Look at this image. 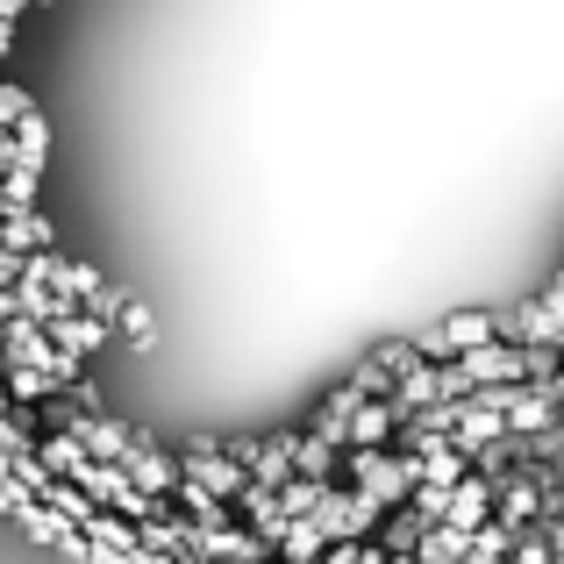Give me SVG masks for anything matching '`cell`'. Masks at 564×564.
I'll list each match as a JSON object with an SVG mask.
<instances>
[{"label": "cell", "instance_id": "obj_1", "mask_svg": "<svg viewBox=\"0 0 564 564\" xmlns=\"http://www.w3.org/2000/svg\"><path fill=\"white\" fill-rule=\"evenodd\" d=\"M350 471V494H365L372 508H408V494L422 486L414 451H336Z\"/></svg>", "mask_w": 564, "mask_h": 564}, {"label": "cell", "instance_id": "obj_2", "mask_svg": "<svg viewBox=\"0 0 564 564\" xmlns=\"http://www.w3.org/2000/svg\"><path fill=\"white\" fill-rule=\"evenodd\" d=\"M479 344H500V329H494V315H486V307L443 315V322H429L422 336H408V350H414L422 365H457L465 350H479Z\"/></svg>", "mask_w": 564, "mask_h": 564}, {"label": "cell", "instance_id": "obj_3", "mask_svg": "<svg viewBox=\"0 0 564 564\" xmlns=\"http://www.w3.org/2000/svg\"><path fill=\"white\" fill-rule=\"evenodd\" d=\"M307 522H315L329 543H365V536L386 522V508H372V500L350 494V486H322L315 508H307Z\"/></svg>", "mask_w": 564, "mask_h": 564}, {"label": "cell", "instance_id": "obj_4", "mask_svg": "<svg viewBox=\"0 0 564 564\" xmlns=\"http://www.w3.org/2000/svg\"><path fill=\"white\" fill-rule=\"evenodd\" d=\"M180 479H186V486H200V494H215V500H229V508H236V494L250 486L243 471H236L229 457H221V443H215V436H193V443H186Z\"/></svg>", "mask_w": 564, "mask_h": 564}, {"label": "cell", "instance_id": "obj_5", "mask_svg": "<svg viewBox=\"0 0 564 564\" xmlns=\"http://www.w3.org/2000/svg\"><path fill=\"white\" fill-rule=\"evenodd\" d=\"M457 372H465V386L479 393V386H529V350L522 344H479L457 358Z\"/></svg>", "mask_w": 564, "mask_h": 564}, {"label": "cell", "instance_id": "obj_6", "mask_svg": "<svg viewBox=\"0 0 564 564\" xmlns=\"http://www.w3.org/2000/svg\"><path fill=\"white\" fill-rule=\"evenodd\" d=\"M57 293H65L79 315H94V322H108L115 307H122V293H115L108 279L94 272V264H79V258H65V279H57Z\"/></svg>", "mask_w": 564, "mask_h": 564}, {"label": "cell", "instance_id": "obj_7", "mask_svg": "<svg viewBox=\"0 0 564 564\" xmlns=\"http://www.w3.org/2000/svg\"><path fill=\"white\" fill-rule=\"evenodd\" d=\"M193 557L200 564H272V551L250 529H193Z\"/></svg>", "mask_w": 564, "mask_h": 564}, {"label": "cell", "instance_id": "obj_8", "mask_svg": "<svg viewBox=\"0 0 564 564\" xmlns=\"http://www.w3.org/2000/svg\"><path fill=\"white\" fill-rule=\"evenodd\" d=\"M486 522H494V486L465 471V479L443 494V529H465V536H479Z\"/></svg>", "mask_w": 564, "mask_h": 564}, {"label": "cell", "instance_id": "obj_9", "mask_svg": "<svg viewBox=\"0 0 564 564\" xmlns=\"http://www.w3.org/2000/svg\"><path fill=\"white\" fill-rule=\"evenodd\" d=\"M43 336H51V344L57 350H65V358H100V350H108L115 344V329H108V322H94V315H79V307H72V315H57L51 322V329H43Z\"/></svg>", "mask_w": 564, "mask_h": 564}, {"label": "cell", "instance_id": "obj_10", "mask_svg": "<svg viewBox=\"0 0 564 564\" xmlns=\"http://www.w3.org/2000/svg\"><path fill=\"white\" fill-rule=\"evenodd\" d=\"M408 365H422V358H414V350H408V344H379V350H372V358H365V365H358V372H350V386H358V393H365V400H379V393H393V379H400V372H408Z\"/></svg>", "mask_w": 564, "mask_h": 564}, {"label": "cell", "instance_id": "obj_11", "mask_svg": "<svg viewBox=\"0 0 564 564\" xmlns=\"http://www.w3.org/2000/svg\"><path fill=\"white\" fill-rule=\"evenodd\" d=\"M51 215L43 207H29V215H0V250L8 258H36V250H51Z\"/></svg>", "mask_w": 564, "mask_h": 564}, {"label": "cell", "instance_id": "obj_12", "mask_svg": "<svg viewBox=\"0 0 564 564\" xmlns=\"http://www.w3.org/2000/svg\"><path fill=\"white\" fill-rule=\"evenodd\" d=\"M393 429H400L393 408H386V400H365L344 429V451H393Z\"/></svg>", "mask_w": 564, "mask_h": 564}, {"label": "cell", "instance_id": "obj_13", "mask_svg": "<svg viewBox=\"0 0 564 564\" xmlns=\"http://www.w3.org/2000/svg\"><path fill=\"white\" fill-rule=\"evenodd\" d=\"M79 536H86V551H115V557H137L143 551V543H137V522H122V514H108V508L86 514Z\"/></svg>", "mask_w": 564, "mask_h": 564}, {"label": "cell", "instance_id": "obj_14", "mask_svg": "<svg viewBox=\"0 0 564 564\" xmlns=\"http://www.w3.org/2000/svg\"><path fill=\"white\" fill-rule=\"evenodd\" d=\"M365 408V393H358V386H336V393L329 400H322V408H315V429H307V436H322V443H329V451H344V429H350V414H358Z\"/></svg>", "mask_w": 564, "mask_h": 564}, {"label": "cell", "instance_id": "obj_15", "mask_svg": "<svg viewBox=\"0 0 564 564\" xmlns=\"http://www.w3.org/2000/svg\"><path fill=\"white\" fill-rule=\"evenodd\" d=\"M8 137H14V165H22V172H43V158H51V122H43V108H29Z\"/></svg>", "mask_w": 564, "mask_h": 564}, {"label": "cell", "instance_id": "obj_16", "mask_svg": "<svg viewBox=\"0 0 564 564\" xmlns=\"http://www.w3.org/2000/svg\"><path fill=\"white\" fill-rule=\"evenodd\" d=\"M465 557H471V536L465 529H443V522H429L422 543H414V564H465Z\"/></svg>", "mask_w": 564, "mask_h": 564}, {"label": "cell", "instance_id": "obj_17", "mask_svg": "<svg viewBox=\"0 0 564 564\" xmlns=\"http://www.w3.org/2000/svg\"><path fill=\"white\" fill-rule=\"evenodd\" d=\"M336 471V451L322 436H293V479H307V486H336L329 479Z\"/></svg>", "mask_w": 564, "mask_h": 564}, {"label": "cell", "instance_id": "obj_18", "mask_svg": "<svg viewBox=\"0 0 564 564\" xmlns=\"http://www.w3.org/2000/svg\"><path fill=\"white\" fill-rule=\"evenodd\" d=\"M322 551H329V536H322L307 514H293L286 522V536H279V564H315Z\"/></svg>", "mask_w": 564, "mask_h": 564}, {"label": "cell", "instance_id": "obj_19", "mask_svg": "<svg viewBox=\"0 0 564 564\" xmlns=\"http://www.w3.org/2000/svg\"><path fill=\"white\" fill-rule=\"evenodd\" d=\"M0 200H8V215H29V207H43V172H0Z\"/></svg>", "mask_w": 564, "mask_h": 564}, {"label": "cell", "instance_id": "obj_20", "mask_svg": "<svg viewBox=\"0 0 564 564\" xmlns=\"http://www.w3.org/2000/svg\"><path fill=\"white\" fill-rule=\"evenodd\" d=\"M422 514H414V508H400V514H386V543H379V551L386 557H414V543H422Z\"/></svg>", "mask_w": 564, "mask_h": 564}, {"label": "cell", "instance_id": "obj_21", "mask_svg": "<svg viewBox=\"0 0 564 564\" xmlns=\"http://www.w3.org/2000/svg\"><path fill=\"white\" fill-rule=\"evenodd\" d=\"M115 322H122V336H129L137 350H158V315H151L143 301H122V307H115Z\"/></svg>", "mask_w": 564, "mask_h": 564}, {"label": "cell", "instance_id": "obj_22", "mask_svg": "<svg viewBox=\"0 0 564 564\" xmlns=\"http://www.w3.org/2000/svg\"><path fill=\"white\" fill-rule=\"evenodd\" d=\"M0 457H8V465H22V457H36V436H29V429L14 422V414H0Z\"/></svg>", "mask_w": 564, "mask_h": 564}, {"label": "cell", "instance_id": "obj_23", "mask_svg": "<svg viewBox=\"0 0 564 564\" xmlns=\"http://www.w3.org/2000/svg\"><path fill=\"white\" fill-rule=\"evenodd\" d=\"M29 108H36V100H29L22 86H8V79H0V129H14V122H22Z\"/></svg>", "mask_w": 564, "mask_h": 564}, {"label": "cell", "instance_id": "obj_24", "mask_svg": "<svg viewBox=\"0 0 564 564\" xmlns=\"http://www.w3.org/2000/svg\"><path fill=\"white\" fill-rule=\"evenodd\" d=\"M315 494H322V486L293 479V486H279V508H286V514H307V508H315Z\"/></svg>", "mask_w": 564, "mask_h": 564}, {"label": "cell", "instance_id": "obj_25", "mask_svg": "<svg viewBox=\"0 0 564 564\" xmlns=\"http://www.w3.org/2000/svg\"><path fill=\"white\" fill-rule=\"evenodd\" d=\"M508 564H551V551H543L536 536H522V543H514V551H508Z\"/></svg>", "mask_w": 564, "mask_h": 564}, {"label": "cell", "instance_id": "obj_26", "mask_svg": "<svg viewBox=\"0 0 564 564\" xmlns=\"http://www.w3.org/2000/svg\"><path fill=\"white\" fill-rule=\"evenodd\" d=\"M22 508H29V494L14 479H0V514H22Z\"/></svg>", "mask_w": 564, "mask_h": 564}, {"label": "cell", "instance_id": "obj_27", "mask_svg": "<svg viewBox=\"0 0 564 564\" xmlns=\"http://www.w3.org/2000/svg\"><path fill=\"white\" fill-rule=\"evenodd\" d=\"M86 564H137V557H115V551H94Z\"/></svg>", "mask_w": 564, "mask_h": 564}, {"label": "cell", "instance_id": "obj_28", "mask_svg": "<svg viewBox=\"0 0 564 564\" xmlns=\"http://www.w3.org/2000/svg\"><path fill=\"white\" fill-rule=\"evenodd\" d=\"M543 293H551V301H564V264H557V279H551V286H543Z\"/></svg>", "mask_w": 564, "mask_h": 564}, {"label": "cell", "instance_id": "obj_29", "mask_svg": "<svg viewBox=\"0 0 564 564\" xmlns=\"http://www.w3.org/2000/svg\"><path fill=\"white\" fill-rule=\"evenodd\" d=\"M14 14H22V8H8V0H0V29H14Z\"/></svg>", "mask_w": 564, "mask_h": 564}, {"label": "cell", "instance_id": "obj_30", "mask_svg": "<svg viewBox=\"0 0 564 564\" xmlns=\"http://www.w3.org/2000/svg\"><path fill=\"white\" fill-rule=\"evenodd\" d=\"M465 564H508V557H486V551H471V557H465Z\"/></svg>", "mask_w": 564, "mask_h": 564}, {"label": "cell", "instance_id": "obj_31", "mask_svg": "<svg viewBox=\"0 0 564 564\" xmlns=\"http://www.w3.org/2000/svg\"><path fill=\"white\" fill-rule=\"evenodd\" d=\"M8 43H14V29H0V57H8Z\"/></svg>", "mask_w": 564, "mask_h": 564}, {"label": "cell", "instance_id": "obj_32", "mask_svg": "<svg viewBox=\"0 0 564 564\" xmlns=\"http://www.w3.org/2000/svg\"><path fill=\"white\" fill-rule=\"evenodd\" d=\"M386 564H414V557H386Z\"/></svg>", "mask_w": 564, "mask_h": 564}, {"label": "cell", "instance_id": "obj_33", "mask_svg": "<svg viewBox=\"0 0 564 564\" xmlns=\"http://www.w3.org/2000/svg\"><path fill=\"white\" fill-rule=\"evenodd\" d=\"M0 479H8V457H0Z\"/></svg>", "mask_w": 564, "mask_h": 564}, {"label": "cell", "instance_id": "obj_34", "mask_svg": "<svg viewBox=\"0 0 564 564\" xmlns=\"http://www.w3.org/2000/svg\"><path fill=\"white\" fill-rule=\"evenodd\" d=\"M557 358H564V344H557Z\"/></svg>", "mask_w": 564, "mask_h": 564}]
</instances>
